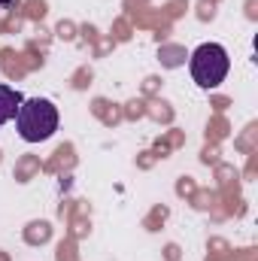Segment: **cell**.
<instances>
[{
	"label": "cell",
	"mask_w": 258,
	"mask_h": 261,
	"mask_svg": "<svg viewBox=\"0 0 258 261\" xmlns=\"http://www.w3.org/2000/svg\"><path fill=\"white\" fill-rule=\"evenodd\" d=\"M15 128L24 143H46L55 130H58V110L52 100L46 97H31L21 100L18 113H15Z\"/></svg>",
	"instance_id": "obj_1"
},
{
	"label": "cell",
	"mask_w": 258,
	"mask_h": 261,
	"mask_svg": "<svg viewBox=\"0 0 258 261\" xmlns=\"http://www.w3.org/2000/svg\"><path fill=\"white\" fill-rule=\"evenodd\" d=\"M192 79L197 82V88H216L225 82L228 70H231V58H228V49L219 46V43H200L192 52Z\"/></svg>",
	"instance_id": "obj_2"
},
{
	"label": "cell",
	"mask_w": 258,
	"mask_h": 261,
	"mask_svg": "<svg viewBox=\"0 0 258 261\" xmlns=\"http://www.w3.org/2000/svg\"><path fill=\"white\" fill-rule=\"evenodd\" d=\"M21 100H24L21 91H15V88H9V85H0V125H6V122L15 119Z\"/></svg>",
	"instance_id": "obj_3"
},
{
	"label": "cell",
	"mask_w": 258,
	"mask_h": 261,
	"mask_svg": "<svg viewBox=\"0 0 258 261\" xmlns=\"http://www.w3.org/2000/svg\"><path fill=\"white\" fill-rule=\"evenodd\" d=\"M3 3H6V6H9V3H18V0H3Z\"/></svg>",
	"instance_id": "obj_4"
}]
</instances>
